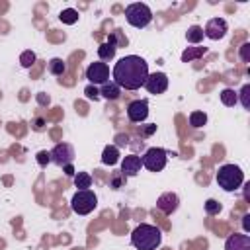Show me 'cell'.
<instances>
[{
    "mask_svg": "<svg viewBox=\"0 0 250 250\" xmlns=\"http://www.w3.org/2000/svg\"><path fill=\"white\" fill-rule=\"evenodd\" d=\"M113 82L119 88L125 90H139L141 86H145V80L148 76V62L139 57V55H127L121 57L113 70H111Z\"/></svg>",
    "mask_w": 250,
    "mask_h": 250,
    "instance_id": "1",
    "label": "cell"
},
{
    "mask_svg": "<svg viewBox=\"0 0 250 250\" xmlns=\"http://www.w3.org/2000/svg\"><path fill=\"white\" fill-rule=\"evenodd\" d=\"M162 242V230L156 225L141 223L131 232V244L137 250H156Z\"/></svg>",
    "mask_w": 250,
    "mask_h": 250,
    "instance_id": "2",
    "label": "cell"
},
{
    "mask_svg": "<svg viewBox=\"0 0 250 250\" xmlns=\"http://www.w3.org/2000/svg\"><path fill=\"white\" fill-rule=\"evenodd\" d=\"M217 184L225 191H236L244 184V172L236 164H223L215 176Z\"/></svg>",
    "mask_w": 250,
    "mask_h": 250,
    "instance_id": "3",
    "label": "cell"
},
{
    "mask_svg": "<svg viewBox=\"0 0 250 250\" xmlns=\"http://www.w3.org/2000/svg\"><path fill=\"white\" fill-rule=\"evenodd\" d=\"M125 20L129 25L141 29V27H146L150 21H152V12L146 4L143 2H135V4H129L125 8Z\"/></svg>",
    "mask_w": 250,
    "mask_h": 250,
    "instance_id": "4",
    "label": "cell"
},
{
    "mask_svg": "<svg viewBox=\"0 0 250 250\" xmlns=\"http://www.w3.org/2000/svg\"><path fill=\"white\" fill-rule=\"evenodd\" d=\"M70 207L76 215H88L98 207V197L92 189H78L70 199Z\"/></svg>",
    "mask_w": 250,
    "mask_h": 250,
    "instance_id": "5",
    "label": "cell"
},
{
    "mask_svg": "<svg viewBox=\"0 0 250 250\" xmlns=\"http://www.w3.org/2000/svg\"><path fill=\"white\" fill-rule=\"evenodd\" d=\"M166 160H168V152H166L164 148H160V146H150V148L141 156L143 166H145L146 170H150V172H160V170H164Z\"/></svg>",
    "mask_w": 250,
    "mask_h": 250,
    "instance_id": "6",
    "label": "cell"
},
{
    "mask_svg": "<svg viewBox=\"0 0 250 250\" xmlns=\"http://www.w3.org/2000/svg\"><path fill=\"white\" fill-rule=\"evenodd\" d=\"M49 154H51V162L53 164H57V166H61V168H64L66 164H72V160H74V146L72 145H68V143H59V145H55L53 146V150H49Z\"/></svg>",
    "mask_w": 250,
    "mask_h": 250,
    "instance_id": "7",
    "label": "cell"
},
{
    "mask_svg": "<svg viewBox=\"0 0 250 250\" xmlns=\"http://www.w3.org/2000/svg\"><path fill=\"white\" fill-rule=\"evenodd\" d=\"M86 78L90 80V84L94 86H102L109 80V68L105 62L98 61V62H90L86 68Z\"/></svg>",
    "mask_w": 250,
    "mask_h": 250,
    "instance_id": "8",
    "label": "cell"
},
{
    "mask_svg": "<svg viewBox=\"0 0 250 250\" xmlns=\"http://www.w3.org/2000/svg\"><path fill=\"white\" fill-rule=\"evenodd\" d=\"M227 29H229V25L223 18H211L203 27V35L217 41V39H223L227 35Z\"/></svg>",
    "mask_w": 250,
    "mask_h": 250,
    "instance_id": "9",
    "label": "cell"
},
{
    "mask_svg": "<svg viewBox=\"0 0 250 250\" xmlns=\"http://www.w3.org/2000/svg\"><path fill=\"white\" fill-rule=\"evenodd\" d=\"M127 117L133 123H141L148 117V102L146 100H133L127 105Z\"/></svg>",
    "mask_w": 250,
    "mask_h": 250,
    "instance_id": "10",
    "label": "cell"
},
{
    "mask_svg": "<svg viewBox=\"0 0 250 250\" xmlns=\"http://www.w3.org/2000/svg\"><path fill=\"white\" fill-rule=\"evenodd\" d=\"M145 88L148 90V94H164L168 88V76L164 72H152L146 76Z\"/></svg>",
    "mask_w": 250,
    "mask_h": 250,
    "instance_id": "11",
    "label": "cell"
},
{
    "mask_svg": "<svg viewBox=\"0 0 250 250\" xmlns=\"http://www.w3.org/2000/svg\"><path fill=\"white\" fill-rule=\"evenodd\" d=\"M156 207H158L164 215H172V213L180 207V197H178L176 193H172V191H166V193H162V195L156 199Z\"/></svg>",
    "mask_w": 250,
    "mask_h": 250,
    "instance_id": "12",
    "label": "cell"
},
{
    "mask_svg": "<svg viewBox=\"0 0 250 250\" xmlns=\"http://www.w3.org/2000/svg\"><path fill=\"white\" fill-rule=\"evenodd\" d=\"M141 166H143L141 156H137V154H127V156L121 160V174H123L125 178L137 176V174L141 172Z\"/></svg>",
    "mask_w": 250,
    "mask_h": 250,
    "instance_id": "13",
    "label": "cell"
},
{
    "mask_svg": "<svg viewBox=\"0 0 250 250\" xmlns=\"http://www.w3.org/2000/svg\"><path fill=\"white\" fill-rule=\"evenodd\" d=\"M225 250H250V234H230L225 240Z\"/></svg>",
    "mask_w": 250,
    "mask_h": 250,
    "instance_id": "14",
    "label": "cell"
},
{
    "mask_svg": "<svg viewBox=\"0 0 250 250\" xmlns=\"http://www.w3.org/2000/svg\"><path fill=\"white\" fill-rule=\"evenodd\" d=\"M115 51H117V45H115V37H113V33H111V35L107 37V41L98 47V57H100L102 61H111V59L115 57Z\"/></svg>",
    "mask_w": 250,
    "mask_h": 250,
    "instance_id": "15",
    "label": "cell"
},
{
    "mask_svg": "<svg viewBox=\"0 0 250 250\" xmlns=\"http://www.w3.org/2000/svg\"><path fill=\"white\" fill-rule=\"evenodd\" d=\"M100 96L105 98V100H109V102L119 100V96H121V88H119L113 80H107L105 84L100 86Z\"/></svg>",
    "mask_w": 250,
    "mask_h": 250,
    "instance_id": "16",
    "label": "cell"
},
{
    "mask_svg": "<svg viewBox=\"0 0 250 250\" xmlns=\"http://www.w3.org/2000/svg\"><path fill=\"white\" fill-rule=\"evenodd\" d=\"M102 162L107 164V166H113L119 162V148L115 145H107L102 152Z\"/></svg>",
    "mask_w": 250,
    "mask_h": 250,
    "instance_id": "17",
    "label": "cell"
},
{
    "mask_svg": "<svg viewBox=\"0 0 250 250\" xmlns=\"http://www.w3.org/2000/svg\"><path fill=\"white\" fill-rule=\"evenodd\" d=\"M203 55H207V47H188V49L182 53V62L197 61V59H201Z\"/></svg>",
    "mask_w": 250,
    "mask_h": 250,
    "instance_id": "18",
    "label": "cell"
},
{
    "mask_svg": "<svg viewBox=\"0 0 250 250\" xmlns=\"http://www.w3.org/2000/svg\"><path fill=\"white\" fill-rule=\"evenodd\" d=\"M219 98H221L223 105H227V107H234V105L238 104V96H236V92H234L232 88H225V90H221Z\"/></svg>",
    "mask_w": 250,
    "mask_h": 250,
    "instance_id": "19",
    "label": "cell"
},
{
    "mask_svg": "<svg viewBox=\"0 0 250 250\" xmlns=\"http://www.w3.org/2000/svg\"><path fill=\"white\" fill-rule=\"evenodd\" d=\"M72 178H74V186L78 189H90L92 188V176L88 172H76Z\"/></svg>",
    "mask_w": 250,
    "mask_h": 250,
    "instance_id": "20",
    "label": "cell"
},
{
    "mask_svg": "<svg viewBox=\"0 0 250 250\" xmlns=\"http://www.w3.org/2000/svg\"><path fill=\"white\" fill-rule=\"evenodd\" d=\"M47 68H49V72H51V74H55V76H62V74L66 72V64H64V61H62V59H59V57L51 59V61H49V64H47Z\"/></svg>",
    "mask_w": 250,
    "mask_h": 250,
    "instance_id": "21",
    "label": "cell"
},
{
    "mask_svg": "<svg viewBox=\"0 0 250 250\" xmlns=\"http://www.w3.org/2000/svg\"><path fill=\"white\" fill-rule=\"evenodd\" d=\"M186 39H188V43H199L203 39V27L201 25H189L186 31Z\"/></svg>",
    "mask_w": 250,
    "mask_h": 250,
    "instance_id": "22",
    "label": "cell"
},
{
    "mask_svg": "<svg viewBox=\"0 0 250 250\" xmlns=\"http://www.w3.org/2000/svg\"><path fill=\"white\" fill-rule=\"evenodd\" d=\"M59 20H61L62 23H66V25H72V23L78 21V12H76L74 8H66V10H62V12L59 14Z\"/></svg>",
    "mask_w": 250,
    "mask_h": 250,
    "instance_id": "23",
    "label": "cell"
},
{
    "mask_svg": "<svg viewBox=\"0 0 250 250\" xmlns=\"http://www.w3.org/2000/svg\"><path fill=\"white\" fill-rule=\"evenodd\" d=\"M205 123H207L205 111H191V113H189V125H191V127L199 129V127H203Z\"/></svg>",
    "mask_w": 250,
    "mask_h": 250,
    "instance_id": "24",
    "label": "cell"
},
{
    "mask_svg": "<svg viewBox=\"0 0 250 250\" xmlns=\"http://www.w3.org/2000/svg\"><path fill=\"white\" fill-rule=\"evenodd\" d=\"M236 96H238V102L242 104V107L250 109V84H244Z\"/></svg>",
    "mask_w": 250,
    "mask_h": 250,
    "instance_id": "25",
    "label": "cell"
},
{
    "mask_svg": "<svg viewBox=\"0 0 250 250\" xmlns=\"http://www.w3.org/2000/svg\"><path fill=\"white\" fill-rule=\"evenodd\" d=\"M35 53L33 51H23L21 55H20V64L23 66V68H31V64L35 62Z\"/></svg>",
    "mask_w": 250,
    "mask_h": 250,
    "instance_id": "26",
    "label": "cell"
},
{
    "mask_svg": "<svg viewBox=\"0 0 250 250\" xmlns=\"http://www.w3.org/2000/svg\"><path fill=\"white\" fill-rule=\"evenodd\" d=\"M223 209V205L217 201V199H207L205 201V213L207 215H219Z\"/></svg>",
    "mask_w": 250,
    "mask_h": 250,
    "instance_id": "27",
    "label": "cell"
},
{
    "mask_svg": "<svg viewBox=\"0 0 250 250\" xmlns=\"http://www.w3.org/2000/svg\"><path fill=\"white\" fill-rule=\"evenodd\" d=\"M84 94H86V98H88V100H94V102L102 98V96H100V88H98V86H94V84H88V86L84 88Z\"/></svg>",
    "mask_w": 250,
    "mask_h": 250,
    "instance_id": "28",
    "label": "cell"
},
{
    "mask_svg": "<svg viewBox=\"0 0 250 250\" xmlns=\"http://www.w3.org/2000/svg\"><path fill=\"white\" fill-rule=\"evenodd\" d=\"M127 178L121 174V172H115L113 176H111V182H109V186L113 188V189H117V188H121L123 186V182H125Z\"/></svg>",
    "mask_w": 250,
    "mask_h": 250,
    "instance_id": "29",
    "label": "cell"
},
{
    "mask_svg": "<svg viewBox=\"0 0 250 250\" xmlns=\"http://www.w3.org/2000/svg\"><path fill=\"white\" fill-rule=\"evenodd\" d=\"M35 158H37V164H39V166H47V164L51 162V154H49L47 150H39Z\"/></svg>",
    "mask_w": 250,
    "mask_h": 250,
    "instance_id": "30",
    "label": "cell"
},
{
    "mask_svg": "<svg viewBox=\"0 0 250 250\" xmlns=\"http://www.w3.org/2000/svg\"><path fill=\"white\" fill-rule=\"evenodd\" d=\"M113 141H115V146H127V145H129V135H125V133H117Z\"/></svg>",
    "mask_w": 250,
    "mask_h": 250,
    "instance_id": "31",
    "label": "cell"
},
{
    "mask_svg": "<svg viewBox=\"0 0 250 250\" xmlns=\"http://www.w3.org/2000/svg\"><path fill=\"white\" fill-rule=\"evenodd\" d=\"M248 51H250V43H242V47H240V59H242L244 62H250Z\"/></svg>",
    "mask_w": 250,
    "mask_h": 250,
    "instance_id": "32",
    "label": "cell"
},
{
    "mask_svg": "<svg viewBox=\"0 0 250 250\" xmlns=\"http://www.w3.org/2000/svg\"><path fill=\"white\" fill-rule=\"evenodd\" d=\"M31 125H33L35 131H43V129H45V119H43V117H35V119L31 121Z\"/></svg>",
    "mask_w": 250,
    "mask_h": 250,
    "instance_id": "33",
    "label": "cell"
},
{
    "mask_svg": "<svg viewBox=\"0 0 250 250\" xmlns=\"http://www.w3.org/2000/svg\"><path fill=\"white\" fill-rule=\"evenodd\" d=\"M37 102H39V105H47V104L51 102V98H49L45 92H39V94H37Z\"/></svg>",
    "mask_w": 250,
    "mask_h": 250,
    "instance_id": "34",
    "label": "cell"
},
{
    "mask_svg": "<svg viewBox=\"0 0 250 250\" xmlns=\"http://www.w3.org/2000/svg\"><path fill=\"white\" fill-rule=\"evenodd\" d=\"M154 131H156V125H146V127H145L143 131H139V133H143V135H146V137H148V135H152Z\"/></svg>",
    "mask_w": 250,
    "mask_h": 250,
    "instance_id": "35",
    "label": "cell"
},
{
    "mask_svg": "<svg viewBox=\"0 0 250 250\" xmlns=\"http://www.w3.org/2000/svg\"><path fill=\"white\" fill-rule=\"evenodd\" d=\"M242 227H244V232L250 230V215H248V213L242 217Z\"/></svg>",
    "mask_w": 250,
    "mask_h": 250,
    "instance_id": "36",
    "label": "cell"
},
{
    "mask_svg": "<svg viewBox=\"0 0 250 250\" xmlns=\"http://www.w3.org/2000/svg\"><path fill=\"white\" fill-rule=\"evenodd\" d=\"M62 170H64V174H66V176H70V178L76 174V170H74V166H72V164H66Z\"/></svg>",
    "mask_w": 250,
    "mask_h": 250,
    "instance_id": "37",
    "label": "cell"
}]
</instances>
